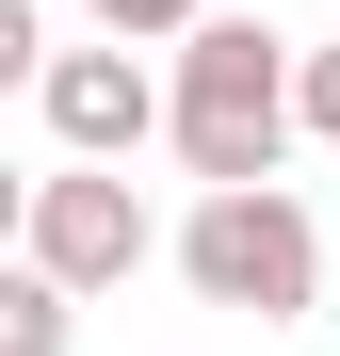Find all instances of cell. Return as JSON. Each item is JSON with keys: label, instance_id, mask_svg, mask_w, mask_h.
Segmentation results:
<instances>
[{"label": "cell", "instance_id": "cell-1", "mask_svg": "<svg viewBox=\"0 0 340 356\" xmlns=\"http://www.w3.org/2000/svg\"><path fill=\"white\" fill-rule=\"evenodd\" d=\"M162 81H179L162 146H179L195 178H275V162H292V130H308V49L259 33V17H195Z\"/></svg>", "mask_w": 340, "mask_h": 356}, {"label": "cell", "instance_id": "cell-2", "mask_svg": "<svg viewBox=\"0 0 340 356\" xmlns=\"http://www.w3.org/2000/svg\"><path fill=\"white\" fill-rule=\"evenodd\" d=\"M179 275H195V308L308 324V308H324V227H308L292 178H195V211H179Z\"/></svg>", "mask_w": 340, "mask_h": 356}, {"label": "cell", "instance_id": "cell-3", "mask_svg": "<svg viewBox=\"0 0 340 356\" xmlns=\"http://www.w3.org/2000/svg\"><path fill=\"white\" fill-rule=\"evenodd\" d=\"M17 259H49V275H81V291H130L146 259H179L146 227V195L113 162H81V146H49V178H17Z\"/></svg>", "mask_w": 340, "mask_h": 356}, {"label": "cell", "instance_id": "cell-4", "mask_svg": "<svg viewBox=\"0 0 340 356\" xmlns=\"http://www.w3.org/2000/svg\"><path fill=\"white\" fill-rule=\"evenodd\" d=\"M162 113H179V81H146V33H113V49H49V65H33V130L81 146V162L162 146Z\"/></svg>", "mask_w": 340, "mask_h": 356}, {"label": "cell", "instance_id": "cell-5", "mask_svg": "<svg viewBox=\"0 0 340 356\" xmlns=\"http://www.w3.org/2000/svg\"><path fill=\"white\" fill-rule=\"evenodd\" d=\"M65 324H81V275H49V259L0 275V356H65Z\"/></svg>", "mask_w": 340, "mask_h": 356}, {"label": "cell", "instance_id": "cell-6", "mask_svg": "<svg viewBox=\"0 0 340 356\" xmlns=\"http://www.w3.org/2000/svg\"><path fill=\"white\" fill-rule=\"evenodd\" d=\"M81 17H97V33H146V49H162V33H195V17H211V0H81Z\"/></svg>", "mask_w": 340, "mask_h": 356}, {"label": "cell", "instance_id": "cell-7", "mask_svg": "<svg viewBox=\"0 0 340 356\" xmlns=\"http://www.w3.org/2000/svg\"><path fill=\"white\" fill-rule=\"evenodd\" d=\"M308 130L340 146V49H308Z\"/></svg>", "mask_w": 340, "mask_h": 356}]
</instances>
